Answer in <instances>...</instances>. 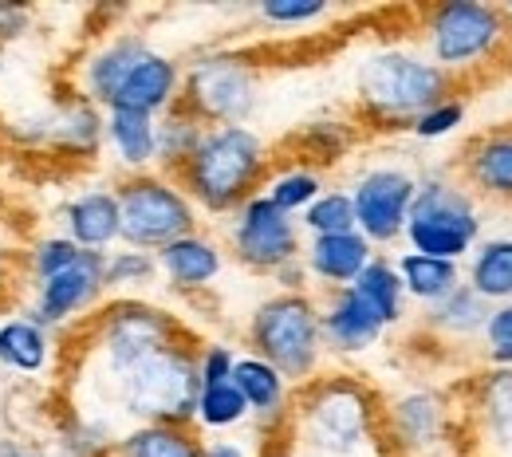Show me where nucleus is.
Here are the masks:
<instances>
[{
  "mask_svg": "<svg viewBox=\"0 0 512 457\" xmlns=\"http://www.w3.org/2000/svg\"><path fill=\"white\" fill-rule=\"evenodd\" d=\"M351 209H355V233H363L375 249L394 245L406 233V217L418 194V174H410L406 166H367L355 182H351Z\"/></svg>",
  "mask_w": 512,
  "mask_h": 457,
  "instance_id": "f8f14e48",
  "label": "nucleus"
},
{
  "mask_svg": "<svg viewBox=\"0 0 512 457\" xmlns=\"http://www.w3.org/2000/svg\"><path fill=\"white\" fill-rule=\"evenodd\" d=\"M154 261H158V276H166L170 288L205 292L225 272V249L205 233H190V237H178L166 249H158Z\"/></svg>",
  "mask_w": 512,
  "mask_h": 457,
  "instance_id": "412c9836",
  "label": "nucleus"
},
{
  "mask_svg": "<svg viewBox=\"0 0 512 457\" xmlns=\"http://www.w3.org/2000/svg\"><path fill=\"white\" fill-rule=\"evenodd\" d=\"M505 12H509V16H512V0H509V4H505Z\"/></svg>",
  "mask_w": 512,
  "mask_h": 457,
  "instance_id": "09e8293b",
  "label": "nucleus"
},
{
  "mask_svg": "<svg viewBox=\"0 0 512 457\" xmlns=\"http://www.w3.org/2000/svg\"><path fill=\"white\" fill-rule=\"evenodd\" d=\"M119 197V241L123 249L158 253L178 237L197 233V205L170 174H130L115 186Z\"/></svg>",
  "mask_w": 512,
  "mask_h": 457,
  "instance_id": "6e6552de",
  "label": "nucleus"
},
{
  "mask_svg": "<svg viewBox=\"0 0 512 457\" xmlns=\"http://www.w3.org/2000/svg\"><path fill=\"white\" fill-rule=\"evenodd\" d=\"M402 241L410 253L438 257V261H465L481 245V209L477 197L457 186L446 174L418 178V194L406 217Z\"/></svg>",
  "mask_w": 512,
  "mask_h": 457,
  "instance_id": "423d86ee",
  "label": "nucleus"
},
{
  "mask_svg": "<svg viewBox=\"0 0 512 457\" xmlns=\"http://www.w3.org/2000/svg\"><path fill=\"white\" fill-rule=\"evenodd\" d=\"M56 351V339L44 324H36L28 312L0 320V367L12 375H40L48 371Z\"/></svg>",
  "mask_w": 512,
  "mask_h": 457,
  "instance_id": "b1692460",
  "label": "nucleus"
},
{
  "mask_svg": "<svg viewBox=\"0 0 512 457\" xmlns=\"http://www.w3.org/2000/svg\"><path fill=\"white\" fill-rule=\"evenodd\" d=\"M48 146H60V150L79 154V158L99 154V146H103V111L91 99L71 95L67 103H60L48 115Z\"/></svg>",
  "mask_w": 512,
  "mask_h": 457,
  "instance_id": "393cba45",
  "label": "nucleus"
},
{
  "mask_svg": "<svg viewBox=\"0 0 512 457\" xmlns=\"http://www.w3.org/2000/svg\"><path fill=\"white\" fill-rule=\"evenodd\" d=\"M288 426L304 457H359L375 446L379 410L363 383L351 375H331L304 387Z\"/></svg>",
  "mask_w": 512,
  "mask_h": 457,
  "instance_id": "f03ea898",
  "label": "nucleus"
},
{
  "mask_svg": "<svg viewBox=\"0 0 512 457\" xmlns=\"http://www.w3.org/2000/svg\"><path fill=\"white\" fill-rule=\"evenodd\" d=\"M323 351L331 355H367L383 343L390 327L375 316V308L355 288H335L320 304Z\"/></svg>",
  "mask_w": 512,
  "mask_h": 457,
  "instance_id": "4468645a",
  "label": "nucleus"
},
{
  "mask_svg": "<svg viewBox=\"0 0 512 457\" xmlns=\"http://www.w3.org/2000/svg\"><path fill=\"white\" fill-rule=\"evenodd\" d=\"M256 16L272 28H304V24L331 16V4L327 0H260Z\"/></svg>",
  "mask_w": 512,
  "mask_h": 457,
  "instance_id": "4c0bfd02",
  "label": "nucleus"
},
{
  "mask_svg": "<svg viewBox=\"0 0 512 457\" xmlns=\"http://www.w3.org/2000/svg\"><path fill=\"white\" fill-rule=\"evenodd\" d=\"M465 178L485 197L512 201V134H485L465 158Z\"/></svg>",
  "mask_w": 512,
  "mask_h": 457,
  "instance_id": "c85d7f7f",
  "label": "nucleus"
},
{
  "mask_svg": "<svg viewBox=\"0 0 512 457\" xmlns=\"http://www.w3.org/2000/svg\"><path fill=\"white\" fill-rule=\"evenodd\" d=\"M182 99V64L166 52H146L138 64L130 67V75L123 79L119 95L111 107H123V111H138V115H150V119H162L166 111H174ZM107 107V111H111Z\"/></svg>",
  "mask_w": 512,
  "mask_h": 457,
  "instance_id": "2eb2a0df",
  "label": "nucleus"
},
{
  "mask_svg": "<svg viewBox=\"0 0 512 457\" xmlns=\"http://www.w3.org/2000/svg\"><path fill=\"white\" fill-rule=\"evenodd\" d=\"M489 304L473 292V288H457L449 292L442 304H434L426 312V324L438 335H449V339H469V335H485V324H489Z\"/></svg>",
  "mask_w": 512,
  "mask_h": 457,
  "instance_id": "7c9ffc66",
  "label": "nucleus"
},
{
  "mask_svg": "<svg viewBox=\"0 0 512 457\" xmlns=\"http://www.w3.org/2000/svg\"><path fill=\"white\" fill-rule=\"evenodd\" d=\"M485 343H489V363L493 367H512V304H497L489 312Z\"/></svg>",
  "mask_w": 512,
  "mask_h": 457,
  "instance_id": "ea45409f",
  "label": "nucleus"
},
{
  "mask_svg": "<svg viewBox=\"0 0 512 457\" xmlns=\"http://www.w3.org/2000/svg\"><path fill=\"white\" fill-rule=\"evenodd\" d=\"M24 28H28V8H20V4H4V0H0V44L12 40V36H20Z\"/></svg>",
  "mask_w": 512,
  "mask_h": 457,
  "instance_id": "79ce46f5",
  "label": "nucleus"
},
{
  "mask_svg": "<svg viewBox=\"0 0 512 457\" xmlns=\"http://www.w3.org/2000/svg\"><path fill=\"white\" fill-rule=\"evenodd\" d=\"M150 52L146 36L138 32H119L111 40H103L87 60H83V71H79V95L91 99L99 111H107L123 87V79L130 75V67L138 64L142 56Z\"/></svg>",
  "mask_w": 512,
  "mask_h": 457,
  "instance_id": "a211bd4d",
  "label": "nucleus"
},
{
  "mask_svg": "<svg viewBox=\"0 0 512 457\" xmlns=\"http://www.w3.org/2000/svg\"><path fill=\"white\" fill-rule=\"evenodd\" d=\"M253 355L272 363L292 387L316 383L323 363L320 300L312 292H276L260 300L249 320Z\"/></svg>",
  "mask_w": 512,
  "mask_h": 457,
  "instance_id": "39448f33",
  "label": "nucleus"
},
{
  "mask_svg": "<svg viewBox=\"0 0 512 457\" xmlns=\"http://www.w3.org/2000/svg\"><path fill=\"white\" fill-rule=\"evenodd\" d=\"M99 387L111 394V406L134 426H150V422L193 426V406L201 391L197 351H190L186 343H174L111 379H99Z\"/></svg>",
  "mask_w": 512,
  "mask_h": 457,
  "instance_id": "20e7f679",
  "label": "nucleus"
},
{
  "mask_svg": "<svg viewBox=\"0 0 512 457\" xmlns=\"http://www.w3.org/2000/svg\"><path fill=\"white\" fill-rule=\"evenodd\" d=\"M300 229L308 237H335V233H355V209L347 190H323L304 213H300Z\"/></svg>",
  "mask_w": 512,
  "mask_h": 457,
  "instance_id": "c9c22d12",
  "label": "nucleus"
},
{
  "mask_svg": "<svg viewBox=\"0 0 512 457\" xmlns=\"http://www.w3.org/2000/svg\"><path fill=\"white\" fill-rule=\"evenodd\" d=\"M201 457H253L241 442H233V438H217V442H205L201 446Z\"/></svg>",
  "mask_w": 512,
  "mask_h": 457,
  "instance_id": "37998d69",
  "label": "nucleus"
},
{
  "mask_svg": "<svg viewBox=\"0 0 512 457\" xmlns=\"http://www.w3.org/2000/svg\"><path fill=\"white\" fill-rule=\"evenodd\" d=\"M79 245H71L64 233H56V237H40L32 249H28V276H32V284H40V280H48V276H56V272H64L71 264L79 261Z\"/></svg>",
  "mask_w": 512,
  "mask_h": 457,
  "instance_id": "e433bc0d",
  "label": "nucleus"
},
{
  "mask_svg": "<svg viewBox=\"0 0 512 457\" xmlns=\"http://www.w3.org/2000/svg\"><path fill=\"white\" fill-rule=\"evenodd\" d=\"M308 268V280L323 284L327 292L347 288L359 280V272L375 261V245L363 233H335V237H312L300 253Z\"/></svg>",
  "mask_w": 512,
  "mask_h": 457,
  "instance_id": "aec40b11",
  "label": "nucleus"
},
{
  "mask_svg": "<svg viewBox=\"0 0 512 457\" xmlns=\"http://www.w3.org/2000/svg\"><path fill=\"white\" fill-rule=\"evenodd\" d=\"M426 56L446 75H461L501 56L512 36V16L485 0H446L426 12Z\"/></svg>",
  "mask_w": 512,
  "mask_h": 457,
  "instance_id": "0eeeda50",
  "label": "nucleus"
},
{
  "mask_svg": "<svg viewBox=\"0 0 512 457\" xmlns=\"http://www.w3.org/2000/svg\"><path fill=\"white\" fill-rule=\"evenodd\" d=\"M426 457H438V454H426Z\"/></svg>",
  "mask_w": 512,
  "mask_h": 457,
  "instance_id": "3c124183",
  "label": "nucleus"
},
{
  "mask_svg": "<svg viewBox=\"0 0 512 457\" xmlns=\"http://www.w3.org/2000/svg\"><path fill=\"white\" fill-rule=\"evenodd\" d=\"M158 276V261L154 253H138V249H119V253H107V268H103V288L107 296L123 300L142 292L146 284H154Z\"/></svg>",
  "mask_w": 512,
  "mask_h": 457,
  "instance_id": "f704fd0d",
  "label": "nucleus"
},
{
  "mask_svg": "<svg viewBox=\"0 0 512 457\" xmlns=\"http://www.w3.org/2000/svg\"><path fill=\"white\" fill-rule=\"evenodd\" d=\"M473 442L489 457H512V367L481 375L473 394Z\"/></svg>",
  "mask_w": 512,
  "mask_h": 457,
  "instance_id": "6ab92c4d",
  "label": "nucleus"
},
{
  "mask_svg": "<svg viewBox=\"0 0 512 457\" xmlns=\"http://www.w3.org/2000/svg\"><path fill=\"white\" fill-rule=\"evenodd\" d=\"M233 387L241 391V398L249 402V422H253L260 434H280L292 418V383L264 359H256L253 351L249 355H237L233 363Z\"/></svg>",
  "mask_w": 512,
  "mask_h": 457,
  "instance_id": "dca6fc26",
  "label": "nucleus"
},
{
  "mask_svg": "<svg viewBox=\"0 0 512 457\" xmlns=\"http://www.w3.org/2000/svg\"><path fill=\"white\" fill-rule=\"evenodd\" d=\"M465 288H473L489 308L512 304V237H489L469 253V268L461 272Z\"/></svg>",
  "mask_w": 512,
  "mask_h": 457,
  "instance_id": "cd10ccee",
  "label": "nucleus"
},
{
  "mask_svg": "<svg viewBox=\"0 0 512 457\" xmlns=\"http://www.w3.org/2000/svg\"><path fill=\"white\" fill-rule=\"evenodd\" d=\"M390 442L410 457L434 454L446 438V402L434 391H406L398 394L386 410Z\"/></svg>",
  "mask_w": 512,
  "mask_h": 457,
  "instance_id": "f3484780",
  "label": "nucleus"
},
{
  "mask_svg": "<svg viewBox=\"0 0 512 457\" xmlns=\"http://www.w3.org/2000/svg\"><path fill=\"white\" fill-rule=\"evenodd\" d=\"M268 174V146L253 127H205L193 158L178 170V186L213 217L237 213L260 194Z\"/></svg>",
  "mask_w": 512,
  "mask_h": 457,
  "instance_id": "f257e3e1",
  "label": "nucleus"
},
{
  "mask_svg": "<svg viewBox=\"0 0 512 457\" xmlns=\"http://www.w3.org/2000/svg\"><path fill=\"white\" fill-rule=\"evenodd\" d=\"M0 71H4V48H0Z\"/></svg>",
  "mask_w": 512,
  "mask_h": 457,
  "instance_id": "de8ad7c7",
  "label": "nucleus"
},
{
  "mask_svg": "<svg viewBox=\"0 0 512 457\" xmlns=\"http://www.w3.org/2000/svg\"><path fill=\"white\" fill-rule=\"evenodd\" d=\"M264 457H304V454H300V450L292 446V450H268V454H264Z\"/></svg>",
  "mask_w": 512,
  "mask_h": 457,
  "instance_id": "49530a36",
  "label": "nucleus"
},
{
  "mask_svg": "<svg viewBox=\"0 0 512 457\" xmlns=\"http://www.w3.org/2000/svg\"><path fill=\"white\" fill-rule=\"evenodd\" d=\"M461 123H465V103H461V99H446V103L422 111V115L410 123V134H414L418 142H438V138H449Z\"/></svg>",
  "mask_w": 512,
  "mask_h": 457,
  "instance_id": "58836bf2",
  "label": "nucleus"
},
{
  "mask_svg": "<svg viewBox=\"0 0 512 457\" xmlns=\"http://www.w3.org/2000/svg\"><path fill=\"white\" fill-rule=\"evenodd\" d=\"M182 343V327L178 320L142 300V296H123V300H111L91 327V363L99 371V379H111L119 371H127L134 363H142L146 355L154 351H166Z\"/></svg>",
  "mask_w": 512,
  "mask_h": 457,
  "instance_id": "1a4fd4ad",
  "label": "nucleus"
},
{
  "mask_svg": "<svg viewBox=\"0 0 512 457\" xmlns=\"http://www.w3.org/2000/svg\"><path fill=\"white\" fill-rule=\"evenodd\" d=\"M347 288H355V292L375 308V316H379L386 327H398L406 320V292H402L398 268H394L390 257H379V253H375V261L367 264V268L359 272V280L347 284Z\"/></svg>",
  "mask_w": 512,
  "mask_h": 457,
  "instance_id": "c756f323",
  "label": "nucleus"
},
{
  "mask_svg": "<svg viewBox=\"0 0 512 457\" xmlns=\"http://www.w3.org/2000/svg\"><path fill=\"white\" fill-rule=\"evenodd\" d=\"M260 103V71L237 52H201L182 71L178 107L205 127H249Z\"/></svg>",
  "mask_w": 512,
  "mask_h": 457,
  "instance_id": "9d476101",
  "label": "nucleus"
},
{
  "mask_svg": "<svg viewBox=\"0 0 512 457\" xmlns=\"http://www.w3.org/2000/svg\"><path fill=\"white\" fill-rule=\"evenodd\" d=\"M119 197L115 190H83L64 205V237L87 253H107L119 245Z\"/></svg>",
  "mask_w": 512,
  "mask_h": 457,
  "instance_id": "4be33fe9",
  "label": "nucleus"
},
{
  "mask_svg": "<svg viewBox=\"0 0 512 457\" xmlns=\"http://www.w3.org/2000/svg\"><path fill=\"white\" fill-rule=\"evenodd\" d=\"M260 194L268 197L276 209H284V213L300 217V213H304V209L323 194V178H320V170H312V166H292V170L272 174V178L264 182V190H260Z\"/></svg>",
  "mask_w": 512,
  "mask_h": 457,
  "instance_id": "72a5a7b5",
  "label": "nucleus"
},
{
  "mask_svg": "<svg viewBox=\"0 0 512 457\" xmlns=\"http://www.w3.org/2000/svg\"><path fill=\"white\" fill-rule=\"evenodd\" d=\"M103 142L111 146L115 162L130 174H150L154 170V154H158V119L111 107L103 111Z\"/></svg>",
  "mask_w": 512,
  "mask_h": 457,
  "instance_id": "5701e85b",
  "label": "nucleus"
},
{
  "mask_svg": "<svg viewBox=\"0 0 512 457\" xmlns=\"http://www.w3.org/2000/svg\"><path fill=\"white\" fill-rule=\"evenodd\" d=\"M0 205H4V186H0Z\"/></svg>",
  "mask_w": 512,
  "mask_h": 457,
  "instance_id": "8fccbe9b",
  "label": "nucleus"
},
{
  "mask_svg": "<svg viewBox=\"0 0 512 457\" xmlns=\"http://www.w3.org/2000/svg\"><path fill=\"white\" fill-rule=\"evenodd\" d=\"M233 363H237V351L229 343H205L197 351V383L201 387L229 383L233 379Z\"/></svg>",
  "mask_w": 512,
  "mask_h": 457,
  "instance_id": "a19ab883",
  "label": "nucleus"
},
{
  "mask_svg": "<svg viewBox=\"0 0 512 457\" xmlns=\"http://www.w3.org/2000/svg\"><path fill=\"white\" fill-rule=\"evenodd\" d=\"M0 457H36V454H28L20 442H0Z\"/></svg>",
  "mask_w": 512,
  "mask_h": 457,
  "instance_id": "a18cd8bd",
  "label": "nucleus"
},
{
  "mask_svg": "<svg viewBox=\"0 0 512 457\" xmlns=\"http://www.w3.org/2000/svg\"><path fill=\"white\" fill-rule=\"evenodd\" d=\"M355 91L363 111L386 127H410L422 111L453 99V75H446L426 52L414 48H375L363 56Z\"/></svg>",
  "mask_w": 512,
  "mask_h": 457,
  "instance_id": "7ed1b4c3",
  "label": "nucleus"
},
{
  "mask_svg": "<svg viewBox=\"0 0 512 457\" xmlns=\"http://www.w3.org/2000/svg\"><path fill=\"white\" fill-rule=\"evenodd\" d=\"M8 280H12V257H8V249L0 245V304H4V296H8Z\"/></svg>",
  "mask_w": 512,
  "mask_h": 457,
  "instance_id": "c03bdc74",
  "label": "nucleus"
},
{
  "mask_svg": "<svg viewBox=\"0 0 512 457\" xmlns=\"http://www.w3.org/2000/svg\"><path fill=\"white\" fill-rule=\"evenodd\" d=\"M398 280H402V292H406V300H414V304H426V308H434V304H442L449 292H457L461 284H465V276H461V264L457 261H438V257H422V253H398Z\"/></svg>",
  "mask_w": 512,
  "mask_h": 457,
  "instance_id": "a878e982",
  "label": "nucleus"
},
{
  "mask_svg": "<svg viewBox=\"0 0 512 457\" xmlns=\"http://www.w3.org/2000/svg\"><path fill=\"white\" fill-rule=\"evenodd\" d=\"M103 268H107V253H87L83 249L79 261L71 264V268L48 276V280H40V284H32V308H28V316L36 324H44L48 331L87 316L107 296Z\"/></svg>",
  "mask_w": 512,
  "mask_h": 457,
  "instance_id": "ddd939ff",
  "label": "nucleus"
},
{
  "mask_svg": "<svg viewBox=\"0 0 512 457\" xmlns=\"http://www.w3.org/2000/svg\"><path fill=\"white\" fill-rule=\"evenodd\" d=\"M253 414H249V402L241 398V391L229 383H213V387H201L197 391V406H193V426L209 430V434H225V430H237L245 426Z\"/></svg>",
  "mask_w": 512,
  "mask_h": 457,
  "instance_id": "473e14b6",
  "label": "nucleus"
},
{
  "mask_svg": "<svg viewBox=\"0 0 512 457\" xmlns=\"http://www.w3.org/2000/svg\"><path fill=\"white\" fill-rule=\"evenodd\" d=\"M205 438L193 430V426H162V422H150V426H130L127 434H119L107 457H201Z\"/></svg>",
  "mask_w": 512,
  "mask_h": 457,
  "instance_id": "bb28decb",
  "label": "nucleus"
},
{
  "mask_svg": "<svg viewBox=\"0 0 512 457\" xmlns=\"http://www.w3.org/2000/svg\"><path fill=\"white\" fill-rule=\"evenodd\" d=\"M205 134V123H197L190 111L174 107L158 119V154H154V170L158 174H178L193 158L197 142Z\"/></svg>",
  "mask_w": 512,
  "mask_h": 457,
  "instance_id": "2f4dec72",
  "label": "nucleus"
},
{
  "mask_svg": "<svg viewBox=\"0 0 512 457\" xmlns=\"http://www.w3.org/2000/svg\"><path fill=\"white\" fill-rule=\"evenodd\" d=\"M229 253L245 268L276 276L284 264L300 261L304 253V229L292 213L276 209L264 194L249 197L229 225Z\"/></svg>",
  "mask_w": 512,
  "mask_h": 457,
  "instance_id": "9b49d317",
  "label": "nucleus"
}]
</instances>
